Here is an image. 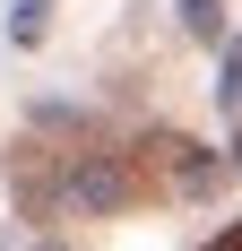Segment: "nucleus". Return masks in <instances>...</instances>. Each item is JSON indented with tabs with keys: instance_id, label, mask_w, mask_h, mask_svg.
Here are the masks:
<instances>
[{
	"instance_id": "nucleus-1",
	"label": "nucleus",
	"mask_w": 242,
	"mask_h": 251,
	"mask_svg": "<svg viewBox=\"0 0 242 251\" xmlns=\"http://www.w3.org/2000/svg\"><path fill=\"white\" fill-rule=\"evenodd\" d=\"M182 18H191V35H217V0H182Z\"/></svg>"
},
{
	"instance_id": "nucleus-3",
	"label": "nucleus",
	"mask_w": 242,
	"mask_h": 251,
	"mask_svg": "<svg viewBox=\"0 0 242 251\" xmlns=\"http://www.w3.org/2000/svg\"><path fill=\"white\" fill-rule=\"evenodd\" d=\"M208 251H242V226H234V234H217V243H208Z\"/></svg>"
},
{
	"instance_id": "nucleus-2",
	"label": "nucleus",
	"mask_w": 242,
	"mask_h": 251,
	"mask_svg": "<svg viewBox=\"0 0 242 251\" xmlns=\"http://www.w3.org/2000/svg\"><path fill=\"white\" fill-rule=\"evenodd\" d=\"M44 35V0H18V44H35Z\"/></svg>"
}]
</instances>
